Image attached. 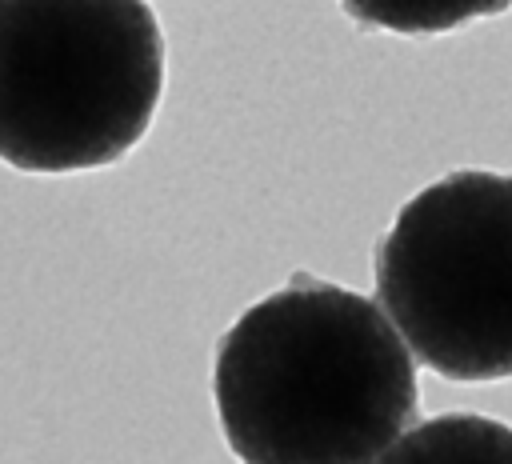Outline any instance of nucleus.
<instances>
[{
    "label": "nucleus",
    "instance_id": "obj_2",
    "mask_svg": "<svg viewBox=\"0 0 512 464\" xmlns=\"http://www.w3.org/2000/svg\"><path fill=\"white\" fill-rule=\"evenodd\" d=\"M160 92L164 36L144 0H0V160L16 172L124 160Z\"/></svg>",
    "mask_w": 512,
    "mask_h": 464
},
{
    "label": "nucleus",
    "instance_id": "obj_3",
    "mask_svg": "<svg viewBox=\"0 0 512 464\" xmlns=\"http://www.w3.org/2000/svg\"><path fill=\"white\" fill-rule=\"evenodd\" d=\"M376 304L424 368L512 376V176L460 168L404 200L376 244Z\"/></svg>",
    "mask_w": 512,
    "mask_h": 464
},
{
    "label": "nucleus",
    "instance_id": "obj_5",
    "mask_svg": "<svg viewBox=\"0 0 512 464\" xmlns=\"http://www.w3.org/2000/svg\"><path fill=\"white\" fill-rule=\"evenodd\" d=\"M508 4L512 0H340L356 24L404 36H432L480 16H500Z\"/></svg>",
    "mask_w": 512,
    "mask_h": 464
},
{
    "label": "nucleus",
    "instance_id": "obj_1",
    "mask_svg": "<svg viewBox=\"0 0 512 464\" xmlns=\"http://www.w3.org/2000/svg\"><path fill=\"white\" fill-rule=\"evenodd\" d=\"M212 396L240 464H376L420 404L388 312L308 276L236 316L216 344Z\"/></svg>",
    "mask_w": 512,
    "mask_h": 464
},
{
    "label": "nucleus",
    "instance_id": "obj_4",
    "mask_svg": "<svg viewBox=\"0 0 512 464\" xmlns=\"http://www.w3.org/2000/svg\"><path fill=\"white\" fill-rule=\"evenodd\" d=\"M376 464H512V428L472 412L432 416L404 428Z\"/></svg>",
    "mask_w": 512,
    "mask_h": 464
}]
</instances>
